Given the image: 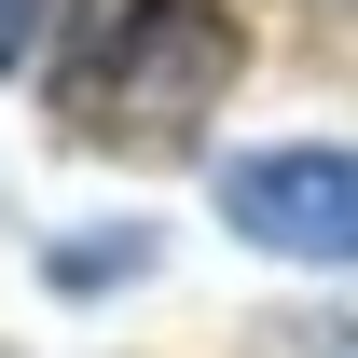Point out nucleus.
Returning <instances> with one entry per match:
<instances>
[{
  "label": "nucleus",
  "instance_id": "obj_1",
  "mask_svg": "<svg viewBox=\"0 0 358 358\" xmlns=\"http://www.w3.org/2000/svg\"><path fill=\"white\" fill-rule=\"evenodd\" d=\"M248 69L234 0H69V42H55V124L83 152H138L166 166L207 138V110Z\"/></svg>",
  "mask_w": 358,
  "mask_h": 358
},
{
  "label": "nucleus",
  "instance_id": "obj_2",
  "mask_svg": "<svg viewBox=\"0 0 358 358\" xmlns=\"http://www.w3.org/2000/svg\"><path fill=\"white\" fill-rule=\"evenodd\" d=\"M221 221L275 262H358V152H234Z\"/></svg>",
  "mask_w": 358,
  "mask_h": 358
},
{
  "label": "nucleus",
  "instance_id": "obj_3",
  "mask_svg": "<svg viewBox=\"0 0 358 358\" xmlns=\"http://www.w3.org/2000/svg\"><path fill=\"white\" fill-rule=\"evenodd\" d=\"M42 28H55V0H0V69H14V55L42 42Z\"/></svg>",
  "mask_w": 358,
  "mask_h": 358
}]
</instances>
